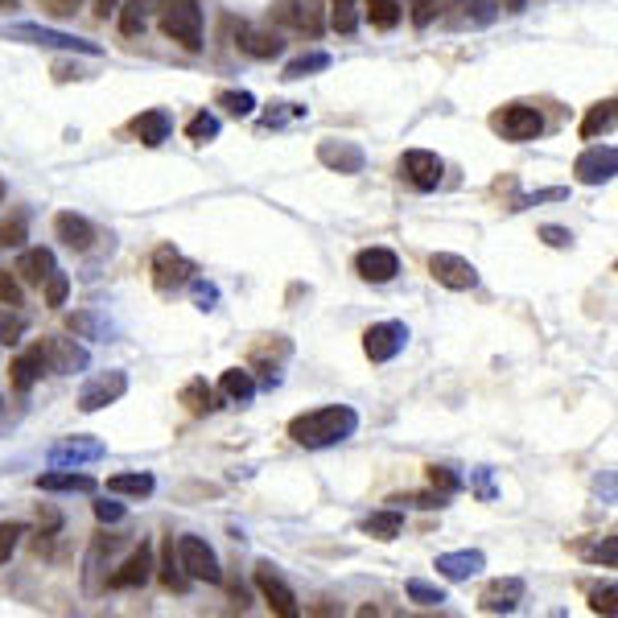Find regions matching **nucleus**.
<instances>
[{
	"instance_id": "obj_1",
	"label": "nucleus",
	"mask_w": 618,
	"mask_h": 618,
	"mask_svg": "<svg viewBox=\"0 0 618 618\" xmlns=\"http://www.w3.org/2000/svg\"><path fill=\"white\" fill-rule=\"evenodd\" d=\"M359 429V412L347 408V404H326V408H314L305 412V417H297L289 425V437L297 445H305V450H326V445H338L355 437Z\"/></svg>"
},
{
	"instance_id": "obj_2",
	"label": "nucleus",
	"mask_w": 618,
	"mask_h": 618,
	"mask_svg": "<svg viewBox=\"0 0 618 618\" xmlns=\"http://www.w3.org/2000/svg\"><path fill=\"white\" fill-rule=\"evenodd\" d=\"M161 33L182 50H202V9L198 0H161Z\"/></svg>"
},
{
	"instance_id": "obj_3",
	"label": "nucleus",
	"mask_w": 618,
	"mask_h": 618,
	"mask_svg": "<svg viewBox=\"0 0 618 618\" xmlns=\"http://www.w3.org/2000/svg\"><path fill=\"white\" fill-rule=\"evenodd\" d=\"M5 38H13V42H29V46H50V50H75V54H91V58H99L103 50L95 46V42H83V38H75V33H58V29H46V25H5L0 29Z\"/></svg>"
},
{
	"instance_id": "obj_4",
	"label": "nucleus",
	"mask_w": 618,
	"mask_h": 618,
	"mask_svg": "<svg viewBox=\"0 0 618 618\" xmlns=\"http://www.w3.org/2000/svg\"><path fill=\"white\" fill-rule=\"evenodd\" d=\"M178 565L190 581H223V569H219V557H215V548L206 544L202 536H182L178 540Z\"/></svg>"
},
{
	"instance_id": "obj_5",
	"label": "nucleus",
	"mask_w": 618,
	"mask_h": 618,
	"mask_svg": "<svg viewBox=\"0 0 618 618\" xmlns=\"http://www.w3.org/2000/svg\"><path fill=\"white\" fill-rule=\"evenodd\" d=\"M491 124H495V132H503V141H515V145L536 141L544 132V116L536 108H528V103H507L503 112L491 116Z\"/></svg>"
},
{
	"instance_id": "obj_6",
	"label": "nucleus",
	"mask_w": 618,
	"mask_h": 618,
	"mask_svg": "<svg viewBox=\"0 0 618 618\" xmlns=\"http://www.w3.org/2000/svg\"><path fill=\"white\" fill-rule=\"evenodd\" d=\"M429 272H433L437 285L454 289V293L478 285V268H474L466 256H458V252H433V256H429Z\"/></svg>"
},
{
	"instance_id": "obj_7",
	"label": "nucleus",
	"mask_w": 618,
	"mask_h": 618,
	"mask_svg": "<svg viewBox=\"0 0 618 618\" xmlns=\"http://www.w3.org/2000/svg\"><path fill=\"white\" fill-rule=\"evenodd\" d=\"M404 342H408V326L404 322H375L367 334H363V351L371 363H388L404 351Z\"/></svg>"
},
{
	"instance_id": "obj_8",
	"label": "nucleus",
	"mask_w": 618,
	"mask_h": 618,
	"mask_svg": "<svg viewBox=\"0 0 618 618\" xmlns=\"http://www.w3.org/2000/svg\"><path fill=\"white\" fill-rule=\"evenodd\" d=\"M272 17H277L281 25H289V29L309 33V38H318V33L326 29V17H322L318 0H277V5H272Z\"/></svg>"
},
{
	"instance_id": "obj_9",
	"label": "nucleus",
	"mask_w": 618,
	"mask_h": 618,
	"mask_svg": "<svg viewBox=\"0 0 618 618\" xmlns=\"http://www.w3.org/2000/svg\"><path fill=\"white\" fill-rule=\"evenodd\" d=\"M573 174H577L581 186H602V182H610V178L618 174V149H614V145H594V149H586V153L577 157Z\"/></svg>"
},
{
	"instance_id": "obj_10",
	"label": "nucleus",
	"mask_w": 618,
	"mask_h": 618,
	"mask_svg": "<svg viewBox=\"0 0 618 618\" xmlns=\"http://www.w3.org/2000/svg\"><path fill=\"white\" fill-rule=\"evenodd\" d=\"M190 281H194V264L182 252H174V248H157V256H153V285L161 293H174V289H182Z\"/></svg>"
},
{
	"instance_id": "obj_11",
	"label": "nucleus",
	"mask_w": 618,
	"mask_h": 618,
	"mask_svg": "<svg viewBox=\"0 0 618 618\" xmlns=\"http://www.w3.org/2000/svg\"><path fill=\"white\" fill-rule=\"evenodd\" d=\"M441 174H445V165H441V157L429 153V149H412V153L400 157V178H404L408 186H417V190H437Z\"/></svg>"
},
{
	"instance_id": "obj_12",
	"label": "nucleus",
	"mask_w": 618,
	"mask_h": 618,
	"mask_svg": "<svg viewBox=\"0 0 618 618\" xmlns=\"http://www.w3.org/2000/svg\"><path fill=\"white\" fill-rule=\"evenodd\" d=\"M256 590L264 594V602H268L272 610H277L281 618H297V594L285 586V577H281L277 569H272L268 561L256 565Z\"/></svg>"
},
{
	"instance_id": "obj_13",
	"label": "nucleus",
	"mask_w": 618,
	"mask_h": 618,
	"mask_svg": "<svg viewBox=\"0 0 618 618\" xmlns=\"http://www.w3.org/2000/svg\"><path fill=\"white\" fill-rule=\"evenodd\" d=\"M124 392H128V375H124V371L95 375V380L79 392V408H83V412H99V408H108L112 400H120Z\"/></svg>"
},
{
	"instance_id": "obj_14",
	"label": "nucleus",
	"mask_w": 618,
	"mask_h": 618,
	"mask_svg": "<svg viewBox=\"0 0 618 618\" xmlns=\"http://www.w3.org/2000/svg\"><path fill=\"white\" fill-rule=\"evenodd\" d=\"M153 544H141V548H132L128 561L108 577V586L112 590H136V586H145V581L153 577Z\"/></svg>"
},
{
	"instance_id": "obj_15",
	"label": "nucleus",
	"mask_w": 618,
	"mask_h": 618,
	"mask_svg": "<svg viewBox=\"0 0 618 618\" xmlns=\"http://www.w3.org/2000/svg\"><path fill=\"white\" fill-rule=\"evenodd\" d=\"M520 602H524V581L520 577H499L478 594V610L483 614H511Z\"/></svg>"
},
{
	"instance_id": "obj_16",
	"label": "nucleus",
	"mask_w": 618,
	"mask_h": 618,
	"mask_svg": "<svg viewBox=\"0 0 618 618\" xmlns=\"http://www.w3.org/2000/svg\"><path fill=\"white\" fill-rule=\"evenodd\" d=\"M42 355H46V371H58V375H75L87 367V351L75 338H46Z\"/></svg>"
},
{
	"instance_id": "obj_17",
	"label": "nucleus",
	"mask_w": 618,
	"mask_h": 618,
	"mask_svg": "<svg viewBox=\"0 0 618 618\" xmlns=\"http://www.w3.org/2000/svg\"><path fill=\"white\" fill-rule=\"evenodd\" d=\"M103 458V441L95 437H66L50 450V466H66V470H79L83 462H99Z\"/></svg>"
},
{
	"instance_id": "obj_18",
	"label": "nucleus",
	"mask_w": 618,
	"mask_h": 618,
	"mask_svg": "<svg viewBox=\"0 0 618 618\" xmlns=\"http://www.w3.org/2000/svg\"><path fill=\"white\" fill-rule=\"evenodd\" d=\"M355 272L363 281H371V285H384V281H392L400 272V260H396L392 248H363L355 256Z\"/></svg>"
},
{
	"instance_id": "obj_19",
	"label": "nucleus",
	"mask_w": 618,
	"mask_h": 618,
	"mask_svg": "<svg viewBox=\"0 0 618 618\" xmlns=\"http://www.w3.org/2000/svg\"><path fill=\"white\" fill-rule=\"evenodd\" d=\"M433 569H437L445 581H470L474 573L487 569V557L478 553V548H458V553H441Z\"/></svg>"
},
{
	"instance_id": "obj_20",
	"label": "nucleus",
	"mask_w": 618,
	"mask_h": 618,
	"mask_svg": "<svg viewBox=\"0 0 618 618\" xmlns=\"http://www.w3.org/2000/svg\"><path fill=\"white\" fill-rule=\"evenodd\" d=\"M132 136L141 145H149V149H157V145H165L169 141V128H174V120H169V112H161V108H149V112H141L132 124Z\"/></svg>"
},
{
	"instance_id": "obj_21",
	"label": "nucleus",
	"mask_w": 618,
	"mask_h": 618,
	"mask_svg": "<svg viewBox=\"0 0 618 618\" xmlns=\"http://www.w3.org/2000/svg\"><path fill=\"white\" fill-rule=\"evenodd\" d=\"M235 42H239V50L252 54V58H277L285 50V42L277 38V33H272V29H256V25H239Z\"/></svg>"
},
{
	"instance_id": "obj_22",
	"label": "nucleus",
	"mask_w": 618,
	"mask_h": 618,
	"mask_svg": "<svg viewBox=\"0 0 618 618\" xmlns=\"http://www.w3.org/2000/svg\"><path fill=\"white\" fill-rule=\"evenodd\" d=\"M318 157H322V165L338 169V174H359L363 169V149L351 145V141H322Z\"/></svg>"
},
{
	"instance_id": "obj_23",
	"label": "nucleus",
	"mask_w": 618,
	"mask_h": 618,
	"mask_svg": "<svg viewBox=\"0 0 618 618\" xmlns=\"http://www.w3.org/2000/svg\"><path fill=\"white\" fill-rule=\"evenodd\" d=\"M54 231H58L62 244L75 248V252H87V248L95 244V227H91L83 215H71V211H62V215L54 219Z\"/></svg>"
},
{
	"instance_id": "obj_24",
	"label": "nucleus",
	"mask_w": 618,
	"mask_h": 618,
	"mask_svg": "<svg viewBox=\"0 0 618 618\" xmlns=\"http://www.w3.org/2000/svg\"><path fill=\"white\" fill-rule=\"evenodd\" d=\"M54 268H58V264H54V252H50V248H29V252L17 256V268H13V272H17L25 285H42Z\"/></svg>"
},
{
	"instance_id": "obj_25",
	"label": "nucleus",
	"mask_w": 618,
	"mask_h": 618,
	"mask_svg": "<svg viewBox=\"0 0 618 618\" xmlns=\"http://www.w3.org/2000/svg\"><path fill=\"white\" fill-rule=\"evenodd\" d=\"M9 371H13V388H17V392H29L33 384L42 380V371H46V355H42V342H38V347H29L25 355H17Z\"/></svg>"
},
{
	"instance_id": "obj_26",
	"label": "nucleus",
	"mask_w": 618,
	"mask_h": 618,
	"mask_svg": "<svg viewBox=\"0 0 618 618\" xmlns=\"http://www.w3.org/2000/svg\"><path fill=\"white\" fill-rule=\"evenodd\" d=\"M38 491H95V478L91 474H75L66 466H54L50 474H38Z\"/></svg>"
},
{
	"instance_id": "obj_27",
	"label": "nucleus",
	"mask_w": 618,
	"mask_h": 618,
	"mask_svg": "<svg viewBox=\"0 0 618 618\" xmlns=\"http://www.w3.org/2000/svg\"><path fill=\"white\" fill-rule=\"evenodd\" d=\"M363 532H367L371 540H396V536L404 532V515H400L396 507H388V511H371L367 520H363Z\"/></svg>"
},
{
	"instance_id": "obj_28",
	"label": "nucleus",
	"mask_w": 618,
	"mask_h": 618,
	"mask_svg": "<svg viewBox=\"0 0 618 618\" xmlns=\"http://www.w3.org/2000/svg\"><path fill=\"white\" fill-rule=\"evenodd\" d=\"M161 9V0H124V9H120V29L128 33V38H136V33L145 29V21Z\"/></svg>"
},
{
	"instance_id": "obj_29",
	"label": "nucleus",
	"mask_w": 618,
	"mask_h": 618,
	"mask_svg": "<svg viewBox=\"0 0 618 618\" xmlns=\"http://www.w3.org/2000/svg\"><path fill=\"white\" fill-rule=\"evenodd\" d=\"M153 474H145V470H132V474H112L108 478V491L112 495H132V499H145V495H153Z\"/></svg>"
},
{
	"instance_id": "obj_30",
	"label": "nucleus",
	"mask_w": 618,
	"mask_h": 618,
	"mask_svg": "<svg viewBox=\"0 0 618 618\" xmlns=\"http://www.w3.org/2000/svg\"><path fill=\"white\" fill-rule=\"evenodd\" d=\"M219 388H223V396H227L231 404H252V396H256V380H252L248 371H239V367L223 371Z\"/></svg>"
},
{
	"instance_id": "obj_31",
	"label": "nucleus",
	"mask_w": 618,
	"mask_h": 618,
	"mask_svg": "<svg viewBox=\"0 0 618 618\" xmlns=\"http://www.w3.org/2000/svg\"><path fill=\"white\" fill-rule=\"evenodd\" d=\"M610 124H614V99H602V103H594V108L586 112V120H581V136L594 141V136H602Z\"/></svg>"
},
{
	"instance_id": "obj_32",
	"label": "nucleus",
	"mask_w": 618,
	"mask_h": 618,
	"mask_svg": "<svg viewBox=\"0 0 618 618\" xmlns=\"http://www.w3.org/2000/svg\"><path fill=\"white\" fill-rule=\"evenodd\" d=\"M161 581H165L169 590H178V594L190 586V577L182 573V565H178V557H174V536H169L165 548H161Z\"/></svg>"
},
{
	"instance_id": "obj_33",
	"label": "nucleus",
	"mask_w": 618,
	"mask_h": 618,
	"mask_svg": "<svg viewBox=\"0 0 618 618\" xmlns=\"http://www.w3.org/2000/svg\"><path fill=\"white\" fill-rule=\"evenodd\" d=\"M367 21L375 29H396L400 25V0H363Z\"/></svg>"
},
{
	"instance_id": "obj_34",
	"label": "nucleus",
	"mask_w": 618,
	"mask_h": 618,
	"mask_svg": "<svg viewBox=\"0 0 618 618\" xmlns=\"http://www.w3.org/2000/svg\"><path fill=\"white\" fill-rule=\"evenodd\" d=\"M186 136H190L194 145L215 141V136H219V116H215V112H198V116L186 124Z\"/></svg>"
},
{
	"instance_id": "obj_35",
	"label": "nucleus",
	"mask_w": 618,
	"mask_h": 618,
	"mask_svg": "<svg viewBox=\"0 0 618 618\" xmlns=\"http://www.w3.org/2000/svg\"><path fill=\"white\" fill-rule=\"evenodd\" d=\"M182 404L194 412V417H206V412H211V388H206V380H190L182 388Z\"/></svg>"
},
{
	"instance_id": "obj_36",
	"label": "nucleus",
	"mask_w": 618,
	"mask_h": 618,
	"mask_svg": "<svg viewBox=\"0 0 618 618\" xmlns=\"http://www.w3.org/2000/svg\"><path fill=\"white\" fill-rule=\"evenodd\" d=\"M330 13H334L338 33H355L359 29V0H330Z\"/></svg>"
},
{
	"instance_id": "obj_37",
	"label": "nucleus",
	"mask_w": 618,
	"mask_h": 618,
	"mask_svg": "<svg viewBox=\"0 0 618 618\" xmlns=\"http://www.w3.org/2000/svg\"><path fill=\"white\" fill-rule=\"evenodd\" d=\"M330 66V54H301L285 66V79H305V75H314V71H326Z\"/></svg>"
},
{
	"instance_id": "obj_38",
	"label": "nucleus",
	"mask_w": 618,
	"mask_h": 618,
	"mask_svg": "<svg viewBox=\"0 0 618 618\" xmlns=\"http://www.w3.org/2000/svg\"><path fill=\"white\" fill-rule=\"evenodd\" d=\"M21 334H25V318L17 314V305L0 309V342H5V347H17Z\"/></svg>"
},
{
	"instance_id": "obj_39",
	"label": "nucleus",
	"mask_w": 618,
	"mask_h": 618,
	"mask_svg": "<svg viewBox=\"0 0 618 618\" xmlns=\"http://www.w3.org/2000/svg\"><path fill=\"white\" fill-rule=\"evenodd\" d=\"M219 108H227L231 116H252L256 112V95L252 91H219Z\"/></svg>"
},
{
	"instance_id": "obj_40",
	"label": "nucleus",
	"mask_w": 618,
	"mask_h": 618,
	"mask_svg": "<svg viewBox=\"0 0 618 618\" xmlns=\"http://www.w3.org/2000/svg\"><path fill=\"white\" fill-rule=\"evenodd\" d=\"M404 590H408L412 602H421V606H441L445 602V590L441 586H429V581H421V577H412Z\"/></svg>"
},
{
	"instance_id": "obj_41",
	"label": "nucleus",
	"mask_w": 618,
	"mask_h": 618,
	"mask_svg": "<svg viewBox=\"0 0 618 618\" xmlns=\"http://www.w3.org/2000/svg\"><path fill=\"white\" fill-rule=\"evenodd\" d=\"M429 483H433V491H441V495H458V491H462V478H458L450 466H429Z\"/></svg>"
},
{
	"instance_id": "obj_42",
	"label": "nucleus",
	"mask_w": 618,
	"mask_h": 618,
	"mask_svg": "<svg viewBox=\"0 0 618 618\" xmlns=\"http://www.w3.org/2000/svg\"><path fill=\"white\" fill-rule=\"evenodd\" d=\"M25 244V215H13L0 223V248H21Z\"/></svg>"
},
{
	"instance_id": "obj_43",
	"label": "nucleus",
	"mask_w": 618,
	"mask_h": 618,
	"mask_svg": "<svg viewBox=\"0 0 618 618\" xmlns=\"http://www.w3.org/2000/svg\"><path fill=\"white\" fill-rule=\"evenodd\" d=\"M46 285V305H62L66 301V293H71V281H66V272H50V277L42 281Z\"/></svg>"
},
{
	"instance_id": "obj_44",
	"label": "nucleus",
	"mask_w": 618,
	"mask_h": 618,
	"mask_svg": "<svg viewBox=\"0 0 618 618\" xmlns=\"http://www.w3.org/2000/svg\"><path fill=\"white\" fill-rule=\"evenodd\" d=\"M21 536H25L21 524H0V565H5V561L13 557V548H17Z\"/></svg>"
},
{
	"instance_id": "obj_45",
	"label": "nucleus",
	"mask_w": 618,
	"mask_h": 618,
	"mask_svg": "<svg viewBox=\"0 0 618 618\" xmlns=\"http://www.w3.org/2000/svg\"><path fill=\"white\" fill-rule=\"evenodd\" d=\"M0 305H21V281L9 268H0Z\"/></svg>"
},
{
	"instance_id": "obj_46",
	"label": "nucleus",
	"mask_w": 618,
	"mask_h": 618,
	"mask_svg": "<svg viewBox=\"0 0 618 618\" xmlns=\"http://www.w3.org/2000/svg\"><path fill=\"white\" fill-rule=\"evenodd\" d=\"M614 598H618V590H614V586H602V590H594V594H590V610L610 618V614L618 610V606H614Z\"/></svg>"
},
{
	"instance_id": "obj_47",
	"label": "nucleus",
	"mask_w": 618,
	"mask_h": 618,
	"mask_svg": "<svg viewBox=\"0 0 618 618\" xmlns=\"http://www.w3.org/2000/svg\"><path fill=\"white\" fill-rule=\"evenodd\" d=\"M297 116H305L301 103H277V112H268V116H264V124H268V128H277V124L297 120Z\"/></svg>"
},
{
	"instance_id": "obj_48",
	"label": "nucleus",
	"mask_w": 618,
	"mask_h": 618,
	"mask_svg": "<svg viewBox=\"0 0 618 618\" xmlns=\"http://www.w3.org/2000/svg\"><path fill=\"white\" fill-rule=\"evenodd\" d=\"M95 520L99 524H120L124 520V503H108V499L95 503Z\"/></svg>"
},
{
	"instance_id": "obj_49",
	"label": "nucleus",
	"mask_w": 618,
	"mask_h": 618,
	"mask_svg": "<svg viewBox=\"0 0 618 618\" xmlns=\"http://www.w3.org/2000/svg\"><path fill=\"white\" fill-rule=\"evenodd\" d=\"M540 239H544L548 248H569L573 244V235L565 227H540Z\"/></svg>"
},
{
	"instance_id": "obj_50",
	"label": "nucleus",
	"mask_w": 618,
	"mask_h": 618,
	"mask_svg": "<svg viewBox=\"0 0 618 618\" xmlns=\"http://www.w3.org/2000/svg\"><path fill=\"white\" fill-rule=\"evenodd\" d=\"M437 13V0H412V21L417 25H429Z\"/></svg>"
},
{
	"instance_id": "obj_51",
	"label": "nucleus",
	"mask_w": 618,
	"mask_h": 618,
	"mask_svg": "<svg viewBox=\"0 0 618 618\" xmlns=\"http://www.w3.org/2000/svg\"><path fill=\"white\" fill-rule=\"evenodd\" d=\"M42 5H46L50 13H58V17H75V13L83 9V0H42Z\"/></svg>"
},
{
	"instance_id": "obj_52",
	"label": "nucleus",
	"mask_w": 618,
	"mask_h": 618,
	"mask_svg": "<svg viewBox=\"0 0 618 618\" xmlns=\"http://www.w3.org/2000/svg\"><path fill=\"white\" fill-rule=\"evenodd\" d=\"M565 194H569V190H540L536 198H520V202H515V211H524V206H532V202H548V198L557 202V198H565Z\"/></svg>"
},
{
	"instance_id": "obj_53",
	"label": "nucleus",
	"mask_w": 618,
	"mask_h": 618,
	"mask_svg": "<svg viewBox=\"0 0 618 618\" xmlns=\"http://www.w3.org/2000/svg\"><path fill=\"white\" fill-rule=\"evenodd\" d=\"M194 297H198V309H215V289L211 285H194Z\"/></svg>"
},
{
	"instance_id": "obj_54",
	"label": "nucleus",
	"mask_w": 618,
	"mask_h": 618,
	"mask_svg": "<svg viewBox=\"0 0 618 618\" xmlns=\"http://www.w3.org/2000/svg\"><path fill=\"white\" fill-rule=\"evenodd\" d=\"M594 557H598V561H606V565H614V557H618V540H614V536H606V544L598 548Z\"/></svg>"
},
{
	"instance_id": "obj_55",
	"label": "nucleus",
	"mask_w": 618,
	"mask_h": 618,
	"mask_svg": "<svg viewBox=\"0 0 618 618\" xmlns=\"http://www.w3.org/2000/svg\"><path fill=\"white\" fill-rule=\"evenodd\" d=\"M116 5H120V0H99V9H95V13H99V17H108V13H116Z\"/></svg>"
},
{
	"instance_id": "obj_56",
	"label": "nucleus",
	"mask_w": 618,
	"mask_h": 618,
	"mask_svg": "<svg viewBox=\"0 0 618 618\" xmlns=\"http://www.w3.org/2000/svg\"><path fill=\"white\" fill-rule=\"evenodd\" d=\"M503 5H507V13H524V9H528V0H503Z\"/></svg>"
},
{
	"instance_id": "obj_57",
	"label": "nucleus",
	"mask_w": 618,
	"mask_h": 618,
	"mask_svg": "<svg viewBox=\"0 0 618 618\" xmlns=\"http://www.w3.org/2000/svg\"><path fill=\"white\" fill-rule=\"evenodd\" d=\"M9 5H13V0H0V9H9Z\"/></svg>"
},
{
	"instance_id": "obj_58",
	"label": "nucleus",
	"mask_w": 618,
	"mask_h": 618,
	"mask_svg": "<svg viewBox=\"0 0 618 618\" xmlns=\"http://www.w3.org/2000/svg\"><path fill=\"white\" fill-rule=\"evenodd\" d=\"M0 198H5V182H0Z\"/></svg>"
}]
</instances>
